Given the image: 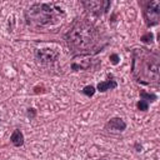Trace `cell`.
Returning a JSON list of instances; mask_svg holds the SVG:
<instances>
[{"instance_id":"30bf717a","label":"cell","mask_w":160,"mask_h":160,"mask_svg":"<svg viewBox=\"0 0 160 160\" xmlns=\"http://www.w3.org/2000/svg\"><path fill=\"white\" fill-rule=\"evenodd\" d=\"M10 142L15 146V148H20L24 145L25 142V136L22 134V131L20 129H15L12 130L11 135H10Z\"/></svg>"},{"instance_id":"52a82bcc","label":"cell","mask_w":160,"mask_h":160,"mask_svg":"<svg viewBox=\"0 0 160 160\" xmlns=\"http://www.w3.org/2000/svg\"><path fill=\"white\" fill-rule=\"evenodd\" d=\"M126 122L122 118H111L110 120L106 121V124L104 125V129L106 131H112V132H121L126 129Z\"/></svg>"},{"instance_id":"ba28073f","label":"cell","mask_w":160,"mask_h":160,"mask_svg":"<svg viewBox=\"0 0 160 160\" xmlns=\"http://www.w3.org/2000/svg\"><path fill=\"white\" fill-rule=\"evenodd\" d=\"M80 59H82V60H80V61L72 60V61H71L70 68H71V70H72V71L89 70V69H91V68H94V69H96V68H98V66L92 65L94 62H98V61H99L98 59H94V60H92L91 58H80Z\"/></svg>"},{"instance_id":"8fae6325","label":"cell","mask_w":160,"mask_h":160,"mask_svg":"<svg viewBox=\"0 0 160 160\" xmlns=\"http://www.w3.org/2000/svg\"><path fill=\"white\" fill-rule=\"evenodd\" d=\"M139 96H140V100L146 101L149 105H150L151 102H155V101L158 100V95H156L155 92H148V91H145V90H140V91H139Z\"/></svg>"},{"instance_id":"ac0fdd59","label":"cell","mask_w":160,"mask_h":160,"mask_svg":"<svg viewBox=\"0 0 160 160\" xmlns=\"http://www.w3.org/2000/svg\"><path fill=\"white\" fill-rule=\"evenodd\" d=\"M134 148H135V150H136L138 152H140V151L142 150V145H141L140 142H135V144H134Z\"/></svg>"},{"instance_id":"7c38bea8","label":"cell","mask_w":160,"mask_h":160,"mask_svg":"<svg viewBox=\"0 0 160 160\" xmlns=\"http://www.w3.org/2000/svg\"><path fill=\"white\" fill-rule=\"evenodd\" d=\"M140 41L144 42V44H146V45L152 44V42H154V34H152L151 31H146L145 34H142V35L140 36Z\"/></svg>"},{"instance_id":"d6986e66","label":"cell","mask_w":160,"mask_h":160,"mask_svg":"<svg viewBox=\"0 0 160 160\" xmlns=\"http://www.w3.org/2000/svg\"><path fill=\"white\" fill-rule=\"evenodd\" d=\"M98 160H108L106 158H100V159H98Z\"/></svg>"},{"instance_id":"8992f818","label":"cell","mask_w":160,"mask_h":160,"mask_svg":"<svg viewBox=\"0 0 160 160\" xmlns=\"http://www.w3.org/2000/svg\"><path fill=\"white\" fill-rule=\"evenodd\" d=\"M60 58V52L56 49H36L35 50V60L38 64L42 66H51L54 65Z\"/></svg>"},{"instance_id":"2e32d148","label":"cell","mask_w":160,"mask_h":160,"mask_svg":"<svg viewBox=\"0 0 160 160\" xmlns=\"http://www.w3.org/2000/svg\"><path fill=\"white\" fill-rule=\"evenodd\" d=\"M109 60H110V62H111L112 65H118V64L120 62V56H119L116 52H112V54H110Z\"/></svg>"},{"instance_id":"3957f363","label":"cell","mask_w":160,"mask_h":160,"mask_svg":"<svg viewBox=\"0 0 160 160\" xmlns=\"http://www.w3.org/2000/svg\"><path fill=\"white\" fill-rule=\"evenodd\" d=\"M64 16L65 11L55 2H34L24 11L26 25L36 30L52 26L61 21Z\"/></svg>"},{"instance_id":"9a60e30c","label":"cell","mask_w":160,"mask_h":160,"mask_svg":"<svg viewBox=\"0 0 160 160\" xmlns=\"http://www.w3.org/2000/svg\"><path fill=\"white\" fill-rule=\"evenodd\" d=\"M36 115H38V110H36L35 108H28V110H26V116H28L30 120H34V119L36 118Z\"/></svg>"},{"instance_id":"7a4b0ae2","label":"cell","mask_w":160,"mask_h":160,"mask_svg":"<svg viewBox=\"0 0 160 160\" xmlns=\"http://www.w3.org/2000/svg\"><path fill=\"white\" fill-rule=\"evenodd\" d=\"M131 76L132 79L148 86L159 88L160 84V54L156 49L146 46L134 48L131 50Z\"/></svg>"},{"instance_id":"6da1fadb","label":"cell","mask_w":160,"mask_h":160,"mask_svg":"<svg viewBox=\"0 0 160 160\" xmlns=\"http://www.w3.org/2000/svg\"><path fill=\"white\" fill-rule=\"evenodd\" d=\"M65 44L75 58H92L109 45V38L90 18L75 19L64 34Z\"/></svg>"},{"instance_id":"9c48e42d","label":"cell","mask_w":160,"mask_h":160,"mask_svg":"<svg viewBox=\"0 0 160 160\" xmlns=\"http://www.w3.org/2000/svg\"><path fill=\"white\" fill-rule=\"evenodd\" d=\"M116 88H118V82H116L114 75H112V74H108V75H106V80L100 81V82L96 85L95 89H96V91H99V92H106V91L114 90V89H116Z\"/></svg>"},{"instance_id":"5bb4252c","label":"cell","mask_w":160,"mask_h":160,"mask_svg":"<svg viewBox=\"0 0 160 160\" xmlns=\"http://www.w3.org/2000/svg\"><path fill=\"white\" fill-rule=\"evenodd\" d=\"M136 109H138L139 111H148V110H149V104H148L146 101H144V100H138V102H136Z\"/></svg>"},{"instance_id":"277c9868","label":"cell","mask_w":160,"mask_h":160,"mask_svg":"<svg viewBox=\"0 0 160 160\" xmlns=\"http://www.w3.org/2000/svg\"><path fill=\"white\" fill-rule=\"evenodd\" d=\"M139 5L142 10V18L148 28L159 25L160 22V1L159 0H140Z\"/></svg>"},{"instance_id":"e0dca14e","label":"cell","mask_w":160,"mask_h":160,"mask_svg":"<svg viewBox=\"0 0 160 160\" xmlns=\"http://www.w3.org/2000/svg\"><path fill=\"white\" fill-rule=\"evenodd\" d=\"M46 90L44 86H35L34 88V94H44Z\"/></svg>"},{"instance_id":"4fadbf2b","label":"cell","mask_w":160,"mask_h":160,"mask_svg":"<svg viewBox=\"0 0 160 160\" xmlns=\"http://www.w3.org/2000/svg\"><path fill=\"white\" fill-rule=\"evenodd\" d=\"M81 92H82L85 96H88V98H92V96H94V94L96 92V89H95V86H94V85H86V86H84V88H82Z\"/></svg>"},{"instance_id":"5b68a950","label":"cell","mask_w":160,"mask_h":160,"mask_svg":"<svg viewBox=\"0 0 160 160\" xmlns=\"http://www.w3.org/2000/svg\"><path fill=\"white\" fill-rule=\"evenodd\" d=\"M80 4L82 5L85 12L94 18H100L101 15L106 14L111 6V1L109 0H82L80 1Z\"/></svg>"}]
</instances>
